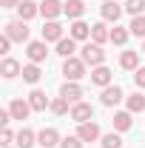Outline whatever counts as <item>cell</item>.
<instances>
[{
    "label": "cell",
    "instance_id": "1",
    "mask_svg": "<svg viewBox=\"0 0 145 148\" xmlns=\"http://www.w3.org/2000/svg\"><path fill=\"white\" fill-rule=\"evenodd\" d=\"M80 60L85 66H91V69H97V66H105V51H103L100 43H85L80 49Z\"/></svg>",
    "mask_w": 145,
    "mask_h": 148
},
{
    "label": "cell",
    "instance_id": "2",
    "mask_svg": "<svg viewBox=\"0 0 145 148\" xmlns=\"http://www.w3.org/2000/svg\"><path fill=\"white\" fill-rule=\"evenodd\" d=\"M85 69H88V66H85L80 57H68V60H63V74H66V80H71V83H80L83 77H88Z\"/></svg>",
    "mask_w": 145,
    "mask_h": 148
},
{
    "label": "cell",
    "instance_id": "3",
    "mask_svg": "<svg viewBox=\"0 0 145 148\" xmlns=\"http://www.w3.org/2000/svg\"><path fill=\"white\" fill-rule=\"evenodd\" d=\"M6 37H12V43H29V26H26V20H9L6 23Z\"/></svg>",
    "mask_w": 145,
    "mask_h": 148
},
{
    "label": "cell",
    "instance_id": "4",
    "mask_svg": "<svg viewBox=\"0 0 145 148\" xmlns=\"http://www.w3.org/2000/svg\"><path fill=\"white\" fill-rule=\"evenodd\" d=\"M77 137L83 143H97V140H103V131H100V125L94 120H88V123H80L77 125Z\"/></svg>",
    "mask_w": 145,
    "mask_h": 148
},
{
    "label": "cell",
    "instance_id": "5",
    "mask_svg": "<svg viewBox=\"0 0 145 148\" xmlns=\"http://www.w3.org/2000/svg\"><path fill=\"white\" fill-rule=\"evenodd\" d=\"M68 117H71L77 125H80V123H88V120H94V106L85 103V100H80V103L71 106V114H68Z\"/></svg>",
    "mask_w": 145,
    "mask_h": 148
},
{
    "label": "cell",
    "instance_id": "6",
    "mask_svg": "<svg viewBox=\"0 0 145 148\" xmlns=\"http://www.w3.org/2000/svg\"><path fill=\"white\" fill-rule=\"evenodd\" d=\"M122 12H125V6H120L117 0H105V3L100 6V14H103V20H105V23H114V26H117V20L122 17Z\"/></svg>",
    "mask_w": 145,
    "mask_h": 148
},
{
    "label": "cell",
    "instance_id": "7",
    "mask_svg": "<svg viewBox=\"0 0 145 148\" xmlns=\"http://www.w3.org/2000/svg\"><path fill=\"white\" fill-rule=\"evenodd\" d=\"M26 54L31 63H43L46 57H49V46H46V40H29L26 43Z\"/></svg>",
    "mask_w": 145,
    "mask_h": 148
},
{
    "label": "cell",
    "instance_id": "8",
    "mask_svg": "<svg viewBox=\"0 0 145 148\" xmlns=\"http://www.w3.org/2000/svg\"><path fill=\"white\" fill-rule=\"evenodd\" d=\"M122 97H125V94H122V88L111 83V86H105V88H103V94H100V103H103L105 108H114V106H120V103H122Z\"/></svg>",
    "mask_w": 145,
    "mask_h": 148
},
{
    "label": "cell",
    "instance_id": "9",
    "mask_svg": "<svg viewBox=\"0 0 145 148\" xmlns=\"http://www.w3.org/2000/svg\"><path fill=\"white\" fill-rule=\"evenodd\" d=\"M91 86H100V88H105L114 83V71H111L108 66H97V69H91Z\"/></svg>",
    "mask_w": 145,
    "mask_h": 148
},
{
    "label": "cell",
    "instance_id": "10",
    "mask_svg": "<svg viewBox=\"0 0 145 148\" xmlns=\"http://www.w3.org/2000/svg\"><path fill=\"white\" fill-rule=\"evenodd\" d=\"M60 97H66V100L74 106V103L83 100V86H80V83H71V80H66V83L60 86Z\"/></svg>",
    "mask_w": 145,
    "mask_h": 148
},
{
    "label": "cell",
    "instance_id": "11",
    "mask_svg": "<svg viewBox=\"0 0 145 148\" xmlns=\"http://www.w3.org/2000/svg\"><path fill=\"white\" fill-rule=\"evenodd\" d=\"M60 143H63V137H60L57 128H43L37 134V145H43V148H57Z\"/></svg>",
    "mask_w": 145,
    "mask_h": 148
},
{
    "label": "cell",
    "instance_id": "12",
    "mask_svg": "<svg viewBox=\"0 0 145 148\" xmlns=\"http://www.w3.org/2000/svg\"><path fill=\"white\" fill-rule=\"evenodd\" d=\"M43 40L46 43H60L63 40V26L57 20H46L43 23Z\"/></svg>",
    "mask_w": 145,
    "mask_h": 148
},
{
    "label": "cell",
    "instance_id": "13",
    "mask_svg": "<svg viewBox=\"0 0 145 148\" xmlns=\"http://www.w3.org/2000/svg\"><path fill=\"white\" fill-rule=\"evenodd\" d=\"M9 111H12V117H14V120H26V117H29L34 108H31V103H29V100H20V97H14V100L9 103Z\"/></svg>",
    "mask_w": 145,
    "mask_h": 148
},
{
    "label": "cell",
    "instance_id": "14",
    "mask_svg": "<svg viewBox=\"0 0 145 148\" xmlns=\"http://www.w3.org/2000/svg\"><path fill=\"white\" fill-rule=\"evenodd\" d=\"M68 37H74L77 43L80 40H91V26L85 20H71V26H68Z\"/></svg>",
    "mask_w": 145,
    "mask_h": 148
},
{
    "label": "cell",
    "instance_id": "15",
    "mask_svg": "<svg viewBox=\"0 0 145 148\" xmlns=\"http://www.w3.org/2000/svg\"><path fill=\"white\" fill-rule=\"evenodd\" d=\"M63 6H66V3H60V0H43V3H40V14L46 20H57L63 14Z\"/></svg>",
    "mask_w": 145,
    "mask_h": 148
},
{
    "label": "cell",
    "instance_id": "16",
    "mask_svg": "<svg viewBox=\"0 0 145 148\" xmlns=\"http://www.w3.org/2000/svg\"><path fill=\"white\" fill-rule=\"evenodd\" d=\"M0 74L6 77V80H14L23 74V66H20L14 57H3V63H0Z\"/></svg>",
    "mask_w": 145,
    "mask_h": 148
},
{
    "label": "cell",
    "instance_id": "17",
    "mask_svg": "<svg viewBox=\"0 0 145 148\" xmlns=\"http://www.w3.org/2000/svg\"><path fill=\"white\" fill-rule=\"evenodd\" d=\"M63 14H66L68 20H83V14H85V3H83V0H66Z\"/></svg>",
    "mask_w": 145,
    "mask_h": 148
},
{
    "label": "cell",
    "instance_id": "18",
    "mask_svg": "<svg viewBox=\"0 0 145 148\" xmlns=\"http://www.w3.org/2000/svg\"><path fill=\"white\" fill-rule=\"evenodd\" d=\"M111 123H114V131H120V134H122V131H128L131 125H134V114H131L128 108H125V111H117Z\"/></svg>",
    "mask_w": 145,
    "mask_h": 148
},
{
    "label": "cell",
    "instance_id": "19",
    "mask_svg": "<svg viewBox=\"0 0 145 148\" xmlns=\"http://www.w3.org/2000/svg\"><path fill=\"white\" fill-rule=\"evenodd\" d=\"M29 86H37L40 83V77H43V69H40V63H29V66H23V74H20Z\"/></svg>",
    "mask_w": 145,
    "mask_h": 148
},
{
    "label": "cell",
    "instance_id": "20",
    "mask_svg": "<svg viewBox=\"0 0 145 148\" xmlns=\"http://www.w3.org/2000/svg\"><path fill=\"white\" fill-rule=\"evenodd\" d=\"M29 103H31V108H34V111H46L49 106H51V100L46 97V91H40V88H31V94H29Z\"/></svg>",
    "mask_w": 145,
    "mask_h": 148
},
{
    "label": "cell",
    "instance_id": "21",
    "mask_svg": "<svg viewBox=\"0 0 145 148\" xmlns=\"http://www.w3.org/2000/svg\"><path fill=\"white\" fill-rule=\"evenodd\" d=\"M108 40H111V29L105 23H94V26H91V43H100V46H103V43H108Z\"/></svg>",
    "mask_w": 145,
    "mask_h": 148
},
{
    "label": "cell",
    "instance_id": "22",
    "mask_svg": "<svg viewBox=\"0 0 145 148\" xmlns=\"http://www.w3.org/2000/svg\"><path fill=\"white\" fill-rule=\"evenodd\" d=\"M17 14H20V20H26V23H29V20H34L37 14H40V6L31 3V0H23V3L17 6Z\"/></svg>",
    "mask_w": 145,
    "mask_h": 148
},
{
    "label": "cell",
    "instance_id": "23",
    "mask_svg": "<svg viewBox=\"0 0 145 148\" xmlns=\"http://www.w3.org/2000/svg\"><path fill=\"white\" fill-rule=\"evenodd\" d=\"M74 51H77V40H74V37H63V40L57 43V54L63 57V60L74 57Z\"/></svg>",
    "mask_w": 145,
    "mask_h": 148
},
{
    "label": "cell",
    "instance_id": "24",
    "mask_svg": "<svg viewBox=\"0 0 145 148\" xmlns=\"http://www.w3.org/2000/svg\"><path fill=\"white\" fill-rule=\"evenodd\" d=\"M120 66L125 71H137L140 69V51H122L120 54Z\"/></svg>",
    "mask_w": 145,
    "mask_h": 148
},
{
    "label": "cell",
    "instance_id": "25",
    "mask_svg": "<svg viewBox=\"0 0 145 148\" xmlns=\"http://www.w3.org/2000/svg\"><path fill=\"white\" fill-rule=\"evenodd\" d=\"M125 103H128V111H131V114H142L145 111V94L134 91L131 97H125Z\"/></svg>",
    "mask_w": 145,
    "mask_h": 148
},
{
    "label": "cell",
    "instance_id": "26",
    "mask_svg": "<svg viewBox=\"0 0 145 148\" xmlns=\"http://www.w3.org/2000/svg\"><path fill=\"white\" fill-rule=\"evenodd\" d=\"M37 145V134L31 128H20L17 131V148H34Z\"/></svg>",
    "mask_w": 145,
    "mask_h": 148
},
{
    "label": "cell",
    "instance_id": "27",
    "mask_svg": "<svg viewBox=\"0 0 145 148\" xmlns=\"http://www.w3.org/2000/svg\"><path fill=\"white\" fill-rule=\"evenodd\" d=\"M49 111H51V114H57V117L71 114V103H68L66 97H54V100H51V106H49Z\"/></svg>",
    "mask_w": 145,
    "mask_h": 148
},
{
    "label": "cell",
    "instance_id": "28",
    "mask_svg": "<svg viewBox=\"0 0 145 148\" xmlns=\"http://www.w3.org/2000/svg\"><path fill=\"white\" fill-rule=\"evenodd\" d=\"M128 37H131L128 26H114V29H111V43H114V46H125Z\"/></svg>",
    "mask_w": 145,
    "mask_h": 148
},
{
    "label": "cell",
    "instance_id": "29",
    "mask_svg": "<svg viewBox=\"0 0 145 148\" xmlns=\"http://www.w3.org/2000/svg\"><path fill=\"white\" fill-rule=\"evenodd\" d=\"M128 32H131L134 37H142V40H145V14L131 17V23H128Z\"/></svg>",
    "mask_w": 145,
    "mask_h": 148
},
{
    "label": "cell",
    "instance_id": "30",
    "mask_svg": "<svg viewBox=\"0 0 145 148\" xmlns=\"http://www.w3.org/2000/svg\"><path fill=\"white\" fill-rule=\"evenodd\" d=\"M100 145H103V148H122V137H120V131H111V134H103Z\"/></svg>",
    "mask_w": 145,
    "mask_h": 148
},
{
    "label": "cell",
    "instance_id": "31",
    "mask_svg": "<svg viewBox=\"0 0 145 148\" xmlns=\"http://www.w3.org/2000/svg\"><path fill=\"white\" fill-rule=\"evenodd\" d=\"M125 12L131 14V17L142 14V12H145V0H125Z\"/></svg>",
    "mask_w": 145,
    "mask_h": 148
},
{
    "label": "cell",
    "instance_id": "32",
    "mask_svg": "<svg viewBox=\"0 0 145 148\" xmlns=\"http://www.w3.org/2000/svg\"><path fill=\"white\" fill-rule=\"evenodd\" d=\"M60 148H83V140H80L77 134H74V137H63Z\"/></svg>",
    "mask_w": 145,
    "mask_h": 148
},
{
    "label": "cell",
    "instance_id": "33",
    "mask_svg": "<svg viewBox=\"0 0 145 148\" xmlns=\"http://www.w3.org/2000/svg\"><path fill=\"white\" fill-rule=\"evenodd\" d=\"M134 83H137V88H145V66H140L134 71Z\"/></svg>",
    "mask_w": 145,
    "mask_h": 148
},
{
    "label": "cell",
    "instance_id": "34",
    "mask_svg": "<svg viewBox=\"0 0 145 148\" xmlns=\"http://www.w3.org/2000/svg\"><path fill=\"white\" fill-rule=\"evenodd\" d=\"M12 140H17V134H14V131L6 125V128H3V134H0V143H3V145H9Z\"/></svg>",
    "mask_w": 145,
    "mask_h": 148
},
{
    "label": "cell",
    "instance_id": "35",
    "mask_svg": "<svg viewBox=\"0 0 145 148\" xmlns=\"http://www.w3.org/2000/svg\"><path fill=\"white\" fill-rule=\"evenodd\" d=\"M9 49H12V37H0V54H9Z\"/></svg>",
    "mask_w": 145,
    "mask_h": 148
},
{
    "label": "cell",
    "instance_id": "36",
    "mask_svg": "<svg viewBox=\"0 0 145 148\" xmlns=\"http://www.w3.org/2000/svg\"><path fill=\"white\" fill-rule=\"evenodd\" d=\"M20 3H23V0H0V6H3V9H17Z\"/></svg>",
    "mask_w": 145,
    "mask_h": 148
},
{
    "label": "cell",
    "instance_id": "37",
    "mask_svg": "<svg viewBox=\"0 0 145 148\" xmlns=\"http://www.w3.org/2000/svg\"><path fill=\"white\" fill-rule=\"evenodd\" d=\"M3 148H12V145H3Z\"/></svg>",
    "mask_w": 145,
    "mask_h": 148
},
{
    "label": "cell",
    "instance_id": "38",
    "mask_svg": "<svg viewBox=\"0 0 145 148\" xmlns=\"http://www.w3.org/2000/svg\"><path fill=\"white\" fill-rule=\"evenodd\" d=\"M142 51H145V43H142Z\"/></svg>",
    "mask_w": 145,
    "mask_h": 148
}]
</instances>
